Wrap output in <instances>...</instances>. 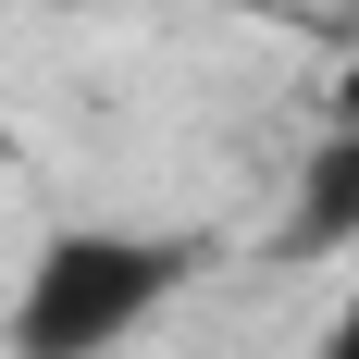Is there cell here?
<instances>
[{
  "label": "cell",
  "mask_w": 359,
  "mask_h": 359,
  "mask_svg": "<svg viewBox=\"0 0 359 359\" xmlns=\"http://www.w3.org/2000/svg\"><path fill=\"white\" fill-rule=\"evenodd\" d=\"M186 273H198V248H174V236L62 223V236H37L25 285L0 310V359H111L186 297Z\"/></svg>",
  "instance_id": "1"
},
{
  "label": "cell",
  "mask_w": 359,
  "mask_h": 359,
  "mask_svg": "<svg viewBox=\"0 0 359 359\" xmlns=\"http://www.w3.org/2000/svg\"><path fill=\"white\" fill-rule=\"evenodd\" d=\"M285 248H359V137L323 124V149H310V174L285 198Z\"/></svg>",
  "instance_id": "2"
},
{
  "label": "cell",
  "mask_w": 359,
  "mask_h": 359,
  "mask_svg": "<svg viewBox=\"0 0 359 359\" xmlns=\"http://www.w3.org/2000/svg\"><path fill=\"white\" fill-rule=\"evenodd\" d=\"M323 359H359V297L334 310V334H323Z\"/></svg>",
  "instance_id": "3"
},
{
  "label": "cell",
  "mask_w": 359,
  "mask_h": 359,
  "mask_svg": "<svg viewBox=\"0 0 359 359\" xmlns=\"http://www.w3.org/2000/svg\"><path fill=\"white\" fill-rule=\"evenodd\" d=\"M334 137H359V74H347V87H334Z\"/></svg>",
  "instance_id": "4"
}]
</instances>
